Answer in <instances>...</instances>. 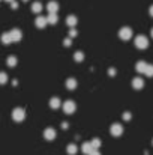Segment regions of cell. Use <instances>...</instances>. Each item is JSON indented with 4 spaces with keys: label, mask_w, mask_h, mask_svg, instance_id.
<instances>
[{
    "label": "cell",
    "mask_w": 153,
    "mask_h": 155,
    "mask_svg": "<svg viewBox=\"0 0 153 155\" xmlns=\"http://www.w3.org/2000/svg\"><path fill=\"white\" fill-rule=\"evenodd\" d=\"M93 151H95V148H93L92 142H84V143H83V146H81V152H83L84 155H90Z\"/></svg>",
    "instance_id": "7"
},
{
    "label": "cell",
    "mask_w": 153,
    "mask_h": 155,
    "mask_svg": "<svg viewBox=\"0 0 153 155\" xmlns=\"http://www.w3.org/2000/svg\"><path fill=\"white\" fill-rule=\"evenodd\" d=\"M108 72H110V75H114V74H116V71H114V68H110V71H108Z\"/></svg>",
    "instance_id": "29"
},
{
    "label": "cell",
    "mask_w": 153,
    "mask_h": 155,
    "mask_svg": "<svg viewBox=\"0 0 153 155\" xmlns=\"http://www.w3.org/2000/svg\"><path fill=\"white\" fill-rule=\"evenodd\" d=\"M63 104L60 101V98H57V97H54V98H51L50 100V107L53 110H56V108H59V107H62Z\"/></svg>",
    "instance_id": "13"
},
{
    "label": "cell",
    "mask_w": 153,
    "mask_h": 155,
    "mask_svg": "<svg viewBox=\"0 0 153 155\" xmlns=\"http://www.w3.org/2000/svg\"><path fill=\"white\" fill-rule=\"evenodd\" d=\"M74 59H75V62H83V60H84V53L83 51H75Z\"/></svg>",
    "instance_id": "21"
},
{
    "label": "cell",
    "mask_w": 153,
    "mask_h": 155,
    "mask_svg": "<svg viewBox=\"0 0 153 155\" xmlns=\"http://www.w3.org/2000/svg\"><path fill=\"white\" fill-rule=\"evenodd\" d=\"M6 83H8V74L0 72V84H6Z\"/></svg>",
    "instance_id": "23"
},
{
    "label": "cell",
    "mask_w": 153,
    "mask_h": 155,
    "mask_svg": "<svg viewBox=\"0 0 153 155\" xmlns=\"http://www.w3.org/2000/svg\"><path fill=\"white\" fill-rule=\"evenodd\" d=\"M41 11H42V5H41V2H35V3L32 5V12L39 14Z\"/></svg>",
    "instance_id": "19"
},
{
    "label": "cell",
    "mask_w": 153,
    "mask_h": 155,
    "mask_svg": "<svg viewBox=\"0 0 153 155\" xmlns=\"http://www.w3.org/2000/svg\"><path fill=\"white\" fill-rule=\"evenodd\" d=\"M47 20H48V24H56L59 21V15L57 14H48Z\"/></svg>",
    "instance_id": "20"
},
{
    "label": "cell",
    "mask_w": 153,
    "mask_h": 155,
    "mask_svg": "<svg viewBox=\"0 0 153 155\" xmlns=\"http://www.w3.org/2000/svg\"><path fill=\"white\" fill-rule=\"evenodd\" d=\"M11 6H12V8H14V9H17V8H18V3H17V2H15V0H14V2H12V3H11Z\"/></svg>",
    "instance_id": "28"
},
{
    "label": "cell",
    "mask_w": 153,
    "mask_h": 155,
    "mask_svg": "<svg viewBox=\"0 0 153 155\" xmlns=\"http://www.w3.org/2000/svg\"><path fill=\"white\" fill-rule=\"evenodd\" d=\"M12 119H14L15 122H23V120L26 119V110L21 108V107L14 108V110H12Z\"/></svg>",
    "instance_id": "1"
},
{
    "label": "cell",
    "mask_w": 153,
    "mask_h": 155,
    "mask_svg": "<svg viewBox=\"0 0 153 155\" xmlns=\"http://www.w3.org/2000/svg\"><path fill=\"white\" fill-rule=\"evenodd\" d=\"M110 133H111V136L119 137V136L123 134V127H122L120 124H113V125L110 127Z\"/></svg>",
    "instance_id": "5"
},
{
    "label": "cell",
    "mask_w": 153,
    "mask_h": 155,
    "mask_svg": "<svg viewBox=\"0 0 153 155\" xmlns=\"http://www.w3.org/2000/svg\"><path fill=\"white\" fill-rule=\"evenodd\" d=\"M23 2H27V0H23Z\"/></svg>",
    "instance_id": "34"
},
{
    "label": "cell",
    "mask_w": 153,
    "mask_h": 155,
    "mask_svg": "<svg viewBox=\"0 0 153 155\" xmlns=\"http://www.w3.org/2000/svg\"><path fill=\"white\" fill-rule=\"evenodd\" d=\"M47 11L50 12V14H57V11H59V3L57 2H50V3H47Z\"/></svg>",
    "instance_id": "11"
},
{
    "label": "cell",
    "mask_w": 153,
    "mask_h": 155,
    "mask_svg": "<svg viewBox=\"0 0 153 155\" xmlns=\"http://www.w3.org/2000/svg\"><path fill=\"white\" fill-rule=\"evenodd\" d=\"M17 63H18V60H17V57H15V56H9V57L6 59V65H8V66H11V68L17 66Z\"/></svg>",
    "instance_id": "17"
},
{
    "label": "cell",
    "mask_w": 153,
    "mask_h": 155,
    "mask_svg": "<svg viewBox=\"0 0 153 155\" xmlns=\"http://www.w3.org/2000/svg\"><path fill=\"white\" fill-rule=\"evenodd\" d=\"M62 107H63V111H65L66 114H72V113L77 110V105H75V103H74V101H71V100L65 101Z\"/></svg>",
    "instance_id": "4"
},
{
    "label": "cell",
    "mask_w": 153,
    "mask_h": 155,
    "mask_svg": "<svg viewBox=\"0 0 153 155\" xmlns=\"http://www.w3.org/2000/svg\"><path fill=\"white\" fill-rule=\"evenodd\" d=\"M135 47H137L138 50H146V48L149 47V39H147L146 36H143V35L137 36V38H135Z\"/></svg>",
    "instance_id": "2"
},
{
    "label": "cell",
    "mask_w": 153,
    "mask_h": 155,
    "mask_svg": "<svg viewBox=\"0 0 153 155\" xmlns=\"http://www.w3.org/2000/svg\"><path fill=\"white\" fill-rule=\"evenodd\" d=\"M75 87H77V80H75V78H68V80H66V89L74 91Z\"/></svg>",
    "instance_id": "15"
},
{
    "label": "cell",
    "mask_w": 153,
    "mask_h": 155,
    "mask_svg": "<svg viewBox=\"0 0 153 155\" xmlns=\"http://www.w3.org/2000/svg\"><path fill=\"white\" fill-rule=\"evenodd\" d=\"M71 44H72V38H66V39L63 41V45H65V47H69Z\"/></svg>",
    "instance_id": "26"
},
{
    "label": "cell",
    "mask_w": 153,
    "mask_h": 155,
    "mask_svg": "<svg viewBox=\"0 0 153 155\" xmlns=\"http://www.w3.org/2000/svg\"><path fill=\"white\" fill-rule=\"evenodd\" d=\"M77 151H78V148H77V145H74V143H71V145L66 146V152H68V155H75Z\"/></svg>",
    "instance_id": "18"
},
{
    "label": "cell",
    "mask_w": 153,
    "mask_h": 155,
    "mask_svg": "<svg viewBox=\"0 0 153 155\" xmlns=\"http://www.w3.org/2000/svg\"><path fill=\"white\" fill-rule=\"evenodd\" d=\"M152 143H153V142H152Z\"/></svg>",
    "instance_id": "35"
},
{
    "label": "cell",
    "mask_w": 153,
    "mask_h": 155,
    "mask_svg": "<svg viewBox=\"0 0 153 155\" xmlns=\"http://www.w3.org/2000/svg\"><path fill=\"white\" fill-rule=\"evenodd\" d=\"M144 75L146 77H153V65H147V68L144 71Z\"/></svg>",
    "instance_id": "22"
},
{
    "label": "cell",
    "mask_w": 153,
    "mask_h": 155,
    "mask_svg": "<svg viewBox=\"0 0 153 155\" xmlns=\"http://www.w3.org/2000/svg\"><path fill=\"white\" fill-rule=\"evenodd\" d=\"M119 38L123 39V41H128L132 38V29L131 27H122L119 30Z\"/></svg>",
    "instance_id": "3"
},
{
    "label": "cell",
    "mask_w": 153,
    "mask_h": 155,
    "mask_svg": "<svg viewBox=\"0 0 153 155\" xmlns=\"http://www.w3.org/2000/svg\"><path fill=\"white\" fill-rule=\"evenodd\" d=\"M131 117H132V114H131L129 111H125V113H123V119H125V120H131Z\"/></svg>",
    "instance_id": "27"
},
{
    "label": "cell",
    "mask_w": 153,
    "mask_h": 155,
    "mask_svg": "<svg viewBox=\"0 0 153 155\" xmlns=\"http://www.w3.org/2000/svg\"><path fill=\"white\" fill-rule=\"evenodd\" d=\"M150 33H152V38H153V27H152V30H150Z\"/></svg>",
    "instance_id": "33"
},
{
    "label": "cell",
    "mask_w": 153,
    "mask_h": 155,
    "mask_svg": "<svg viewBox=\"0 0 153 155\" xmlns=\"http://www.w3.org/2000/svg\"><path fill=\"white\" fill-rule=\"evenodd\" d=\"M9 33H11L12 42H20L23 39V33H21L20 29H12V30H9Z\"/></svg>",
    "instance_id": "6"
},
{
    "label": "cell",
    "mask_w": 153,
    "mask_h": 155,
    "mask_svg": "<svg viewBox=\"0 0 153 155\" xmlns=\"http://www.w3.org/2000/svg\"><path fill=\"white\" fill-rule=\"evenodd\" d=\"M5 2H9V3H12V2H14V0H5Z\"/></svg>",
    "instance_id": "32"
},
{
    "label": "cell",
    "mask_w": 153,
    "mask_h": 155,
    "mask_svg": "<svg viewBox=\"0 0 153 155\" xmlns=\"http://www.w3.org/2000/svg\"><path fill=\"white\" fill-rule=\"evenodd\" d=\"M44 137H45V140H48V142H51V140H54L56 139V130L54 128H45V131H44Z\"/></svg>",
    "instance_id": "9"
},
{
    "label": "cell",
    "mask_w": 153,
    "mask_h": 155,
    "mask_svg": "<svg viewBox=\"0 0 153 155\" xmlns=\"http://www.w3.org/2000/svg\"><path fill=\"white\" fill-rule=\"evenodd\" d=\"M77 36V30L74 29V27H71V30H69V38H75Z\"/></svg>",
    "instance_id": "25"
},
{
    "label": "cell",
    "mask_w": 153,
    "mask_h": 155,
    "mask_svg": "<svg viewBox=\"0 0 153 155\" xmlns=\"http://www.w3.org/2000/svg\"><path fill=\"white\" fill-rule=\"evenodd\" d=\"M149 12H150V15H152V17H153V5H152V6H150V9H149Z\"/></svg>",
    "instance_id": "31"
},
{
    "label": "cell",
    "mask_w": 153,
    "mask_h": 155,
    "mask_svg": "<svg viewBox=\"0 0 153 155\" xmlns=\"http://www.w3.org/2000/svg\"><path fill=\"white\" fill-rule=\"evenodd\" d=\"M132 87L134 89H143L144 87V81H143V78L141 77H135L134 80H132Z\"/></svg>",
    "instance_id": "10"
},
{
    "label": "cell",
    "mask_w": 153,
    "mask_h": 155,
    "mask_svg": "<svg viewBox=\"0 0 153 155\" xmlns=\"http://www.w3.org/2000/svg\"><path fill=\"white\" fill-rule=\"evenodd\" d=\"M90 155H101V152H99L98 149H95V151H93V152H92V154H90Z\"/></svg>",
    "instance_id": "30"
},
{
    "label": "cell",
    "mask_w": 153,
    "mask_h": 155,
    "mask_svg": "<svg viewBox=\"0 0 153 155\" xmlns=\"http://www.w3.org/2000/svg\"><path fill=\"white\" fill-rule=\"evenodd\" d=\"M92 145H93L95 149H98V148L101 146V140H99V139H93V140H92Z\"/></svg>",
    "instance_id": "24"
},
{
    "label": "cell",
    "mask_w": 153,
    "mask_h": 155,
    "mask_svg": "<svg viewBox=\"0 0 153 155\" xmlns=\"http://www.w3.org/2000/svg\"><path fill=\"white\" fill-rule=\"evenodd\" d=\"M47 24H48V20H47V17H42V15H39V17L35 20V26H36L38 29H44Z\"/></svg>",
    "instance_id": "8"
},
{
    "label": "cell",
    "mask_w": 153,
    "mask_h": 155,
    "mask_svg": "<svg viewBox=\"0 0 153 155\" xmlns=\"http://www.w3.org/2000/svg\"><path fill=\"white\" fill-rule=\"evenodd\" d=\"M147 65H149V63H146V62H143V60L137 62V65H135V69H137V72H140V74H144V71H146Z\"/></svg>",
    "instance_id": "12"
},
{
    "label": "cell",
    "mask_w": 153,
    "mask_h": 155,
    "mask_svg": "<svg viewBox=\"0 0 153 155\" xmlns=\"http://www.w3.org/2000/svg\"><path fill=\"white\" fill-rule=\"evenodd\" d=\"M66 24H68L69 27H75V26H77V17H75V15H69V17L66 18Z\"/></svg>",
    "instance_id": "16"
},
{
    "label": "cell",
    "mask_w": 153,
    "mask_h": 155,
    "mask_svg": "<svg viewBox=\"0 0 153 155\" xmlns=\"http://www.w3.org/2000/svg\"><path fill=\"white\" fill-rule=\"evenodd\" d=\"M0 39H2V42H3L5 45H9V44L12 42V38H11V33H9V32H5Z\"/></svg>",
    "instance_id": "14"
}]
</instances>
